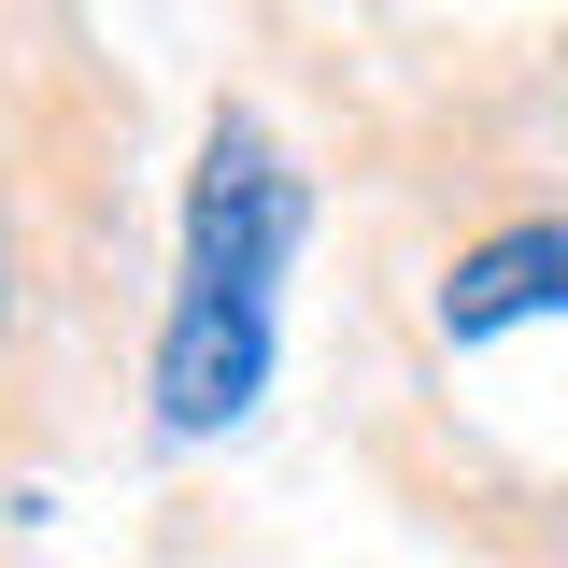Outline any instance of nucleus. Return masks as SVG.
<instances>
[{
	"instance_id": "f257e3e1",
	"label": "nucleus",
	"mask_w": 568,
	"mask_h": 568,
	"mask_svg": "<svg viewBox=\"0 0 568 568\" xmlns=\"http://www.w3.org/2000/svg\"><path fill=\"white\" fill-rule=\"evenodd\" d=\"M298 242H313V185L284 171V142L256 129V114H213L200 185H185V284H200V298H256V313H271V284H284Z\"/></svg>"
},
{
	"instance_id": "f03ea898",
	"label": "nucleus",
	"mask_w": 568,
	"mask_h": 568,
	"mask_svg": "<svg viewBox=\"0 0 568 568\" xmlns=\"http://www.w3.org/2000/svg\"><path fill=\"white\" fill-rule=\"evenodd\" d=\"M256 384H271V313L256 298H171V327H156V426H185V440H213V426L256 413Z\"/></svg>"
},
{
	"instance_id": "7ed1b4c3",
	"label": "nucleus",
	"mask_w": 568,
	"mask_h": 568,
	"mask_svg": "<svg viewBox=\"0 0 568 568\" xmlns=\"http://www.w3.org/2000/svg\"><path fill=\"white\" fill-rule=\"evenodd\" d=\"M14 298H29V271H14V213H0V342H14Z\"/></svg>"
}]
</instances>
